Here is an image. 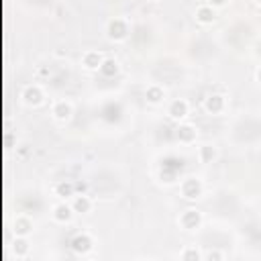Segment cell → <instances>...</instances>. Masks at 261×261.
I'll use <instances>...</instances> for the list:
<instances>
[{
    "mask_svg": "<svg viewBox=\"0 0 261 261\" xmlns=\"http://www.w3.org/2000/svg\"><path fill=\"white\" fill-rule=\"evenodd\" d=\"M20 98H23V102L27 106H39L43 102V90L39 86H27L23 94H20Z\"/></svg>",
    "mask_w": 261,
    "mask_h": 261,
    "instance_id": "6da1fadb",
    "label": "cell"
},
{
    "mask_svg": "<svg viewBox=\"0 0 261 261\" xmlns=\"http://www.w3.org/2000/svg\"><path fill=\"white\" fill-rule=\"evenodd\" d=\"M200 223H202V214H200L198 210H186V212L180 216V225H182L184 229H188V231L198 229Z\"/></svg>",
    "mask_w": 261,
    "mask_h": 261,
    "instance_id": "7a4b0ae2",
    "label": "cell"
},
{
    "mask_svg": "<svg viewBox=\"0 0 261 261\" xmlns=\"http://www.w3.org/2000/svg\"><path fill=\"white\" fill-rule=\"evenodd\" d=\"M182 194L186 196V198H198V196L202 194V184H200V180H196V178H188V180H184V184H182Z\"/></svg>",
    "mask_w": 261,
    "mask_h": 261,
    "instance_id": "3957f363",
    "label": "cell"
},
{
    "mask_svg": "<svg viewBox=\"0 0 261 261\" xmlns=\"http://www.w3.org/2000/svg\"><path fill=\"white\" fill-rule=\"evenodd\" d=\"M72 113H74L72 104L65 102V100H59V102H55V106H53V117H55V121H59V123L70 121Z\"/></svg>",
    "mask_w": 261,
    "mask_h": 261,
    "instance_id": "277c9868",
    "label": "cell"
},
{
    "mask_svg": "<svg viewBox=\"0 0 261 261\" xmlns=\"http://www.w3.org/2000/svg\"><path fill=\"white\" fill-rule=\"evenodd\" d=\"M108 35H111V39H115V41L125 39V37H127V25H125V20H121V18L111 20V25H108Z\"/></svg>",
    "mask_w": 261,
    "mask_h": 261,
    "instance_id": "5b68a950",
    "label": "cell"
},
{
    "mask_svg": "<svg viewBox=\"0 0 261 261\" xmlns=\"http://www.w3.org/2000/svg\"><path fill=\"white\" fill-rule=\"evenodd\" d=\"M72 249L78 253V255H84L92 249V239L88 235H78L74 241H72Z\"/></svg>",
    "mask_w": 261,
    "mask_h": 261,
    "instance_id": "8992f818",
    "label": "cell"
},
{
    "mask_svg": "<svg viewBox=\"0 0 261 261\" xmlns=\"http://www.w3.org/2000/svg\"><path fill=\"white\" fill-rule=\"evenodd\" d=\"M82 63H84L88 70H100L102 63H104V59H102V55H100L98 51H88V53H84Z\"/></svg>",
    "mask_w": 261,
    "mask_h": 261,
    "instance_id": "52a82bcc",
    "label": "cell"
},
{
    "mask_svg": "<svg viewBox=\"0 0 261 261\" xmlns=\"http://www.w3.org/2000/svg\"><path fill=\"white\" fill-rule=\"evenodd\" d=\"M72 216H74V208L68 204H57L53 208V219L57 223H68V221H72Z\"/></svg>",
    "mask_w": 261,
    "mask_h": 261,
    "instance_id": "ba28073f",
    "label": "cell"
},
{
    "mask_svg": "<svg viewBox=\"0 0 261 261\" xmlns=\"http://www.w3.org/2000/svg\"><path fill=\"white\" fill-rule=\"evenodd\" d=\"M204 106H206V111H208V113L216 115V113H221L223 108H225V98H223L221 94H210V96L206 98Z\"/></svg>",
    "mask_w": 261,
    "mask_h": 261,
    "instance_id": "9c48e42d",
    "label": "cell"
},
{
    "mask_svg": "<svg viewBox=\"0 0 261 261\" xmlns=\"http://www.w3.org/2000/svg\"><path fill=\"white\" fill-rule=\"evenodd\" d=\"M188 115V102L186 100H173L169 106V117L171 119H184Z\"/></svg>",
    "mask_w": 261,
    "mask_h": 261,
    "instance_id": "30bf717a",
    "label": "cell"
},
{
    "mask_svg": "<svg viewBox=\"0 0 261 261\" xmlns=\"http://www.w3.org/2000/svg\"><path fill=\"white\" fill-rule=\"evenodd\" d=\"M196 18H198L202 25H210L212 20L216 18V14H214V8H212L210 4H204V6H200L198 10H196Z\"/></svg>",
    "mask_w": 261,
    "mask_h": 261,
    "instance_id": "8fae6325",
    "label": "cell"
},
{
    "mask_svg": "<svg viewBox=\"0 0 261 261\" xmlns=\"http://www.w3.org/2000/svg\"><path fill=\"white\" fill-rule=\"evenodd\" d=\"M27 251H29V243L25 241V237L23 235H16V239L12 241V253L16 257H25Z\"/></svg>",
    "mask_w": 261,
    "mask_h": 261,
    "instance_id": "7c38bea8",
    "label": "cell"
},
{
    "mask_svg": "<svg viewBox=\"0 0 261 261\" xmlns=\"http://www.w3.org/2000/svg\"><path fill=\"white\" fill-rule=\"evenodd\" d=\"M72 208H74V212H90L92 202H90L88 196H76V200H74Z\"/></svg>",
    "mask_w": 261,
    "mask_h": 261,
    "instance_id": "4fadbf2b",
    "label": "cell"
},
{
    "mask_svg": "<svg viewBox=\"0 0 261 261\" xmlns=\"http://www.w3.org/2000/svg\"><path fill=\"white\" fill-rule=\"evenodd\" d=\"M194 137H196V130H194L190 125H184V127L178 129V139H180V141L190 143V141H194Z\"/></svg>",
    "mask_w": 261,
    "mask_h": 261,
    "instance_id": "5bb4252c",
    "label": "cell"
},
{
    "mask_svg": "<svg viewBox=\"0 0 261 261\" xmlns=\"http://www.w3.org/2000/svg\"><path fill=\"white\" fill-rule=\"evenodd\" d=\"M147 100L153 102V104L161 102L163 100V90L159 88V86H151V88H147Z\"/></svg>",
    "mask_w": 261,
    "mask_h": 261,
    "instance_id": "9a60e30c",
    "label": "cell"
},
{
    "mask_svg": "<svg viewBox=\"0 0 261 261\" xmlns=\"http://www.w3.org/2000/svg\"><path fill=\"white\" fill-rule=\"evenodd\" d=\"M100 72H102L104 76H115V74L119 72V63H117L115 59H104Z\"/></svg>",
    "mask_w": 261,
    "mask_h": 261,
    "instance_id": "2e32d148",
    "label": "cell"
},
{
    "mask_svg": "<svg viewBox=\"0 0 261 261\" xmlns=\"http://www.w3.org/2000/svg\"><path fill=\"white\" fill-rule=\"evenodd\" d=\"M55 192H57V196H61V198H68V196H74V186L70 182H61V184H57Z\"/></svg>",
    "mask_w": 261,
    "mask_h": 261,
    "instance_id": "e0dca14e",
    "label": "cell"
},
{
    "mask_svg": "<svg viewBox=\"0 0 261 261\" xmlns=\"http://www.w3.org/2000/svg\"><path fill=\"white\" fill-rule=\"evenodd\" d=\"M216 157V151H214V147H210V145H204V147H200V159L206 163V161H212Z\"/></svg>",
    "mask_w": 261,
    "mask_h": 261,
    "instance_id": "ac0fdd59",
    "label": "cell"
},
{
    "mask_svg": "<svg viewBox=\"0 0 261 261\" xmlns=\"http://www.w3.org/2000/svg\"><path fill=\"white\" fill-rule=\"evenodd\" d=\"M16 235H27L29 233V229H31V225H29V221L27 219H18V223H16Z\"/></svg>",
    "mask_w": 261,
    "mask_h": 261,
    "instance_id": "d6986e66",
    "label": "cell"
},
{
    "mask_svg": "<svg viewBox=\"0 0 261 261\" xmlns=\"http://www.w3.org/2000/svg\"><path fill=\"white\" fill-rule=\"evenodd\" d=\"M182 259H196V261H198V259H200V253L196 251V249H188V251L182 253Z\"/></svg>",
    "mask_w": 261,
    "mask_h": 261,
    "instance_id": "ffe728a7",
    "label": "cell"
},
{
    "mask_svg": "<svg viewBox=\"0 0 261 261\" xmlns=\"http://www.w3.org/2000/svg\"><path fill=\"white\" fill-rule=\"evenodd\" d=\"M208 4H210V6H225L227 0H208Z\"/></svg>",
    "mask_w": 261,
    "mask_h": 261,
    "instance_id": "44dd1931",
    "label": "cell"
},
{
    "mask_svg": "<svg viewBox=\"0 0 261 261\" xmlns=\"http://www.w3.org/2000/svg\"><path fill=\"white\" fill-rule=\"evenodd\" d=\"M208 259H223L221 253H208Z\"/></svg>",
    "mask_w": 261,
    "mask_h": 261,
    "instance_id": "7402d4cb",
    "label": "cell"
},
{
    "mask_svg": "<svg viewBox=\"0 0 261 261\" xmlns=\"http://www.w3.org/2000/svg\"><path fill=\"white\" fill-rule=\"evenodd\" d=\"M257 80H259V84H261V70L257 72Z\"/></svg>",
    "mask_w": 261,
    "mask_h": 261,
    "instance_id": "603a6c76",
    "label": "cell"
},
{
    "mask_svg": "<svg viewBox=\"0 0 261 261\" xmlns=\"http://www.w3.org/2000/svg\"><path fill=\"white\" fill-rule=\"evenodd\" d=\"M257 4H261V0H257Z\"/></svg>",
    "mask_w": 261,
    "mask_h": 261,
    "instance_id": "cb8c5ba5",
    "label": "cell"
}]
</instances>
